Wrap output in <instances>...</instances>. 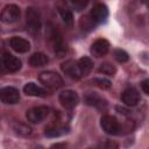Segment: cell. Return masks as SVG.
Instances as JSON below:
<instances>
[{"mask_svg": "<svg viewBox=\"0 0 149 149\" xmlns=\"http://www.w3.org/2000/svg\"><path fill=\"white\" fill-rule=\"evenodd\" d=\"M99 72L104 73V74H107V76H113L115 73V68L112 65V64H108V63H104L101 64V66L99 68Z\"/></svg>", "mask_w": 149, "mask_h": 149, "instance_id": "cell-20", "label": "cell"}, {"mask_svg": "<svg viewBox=\"0 0 149 149\" xmlns=\"http://www.w3.org/2000/svg\"><path fill=\"white\" fill-rule=\"evenodd\" d=\"M77 64H78V68H79V71L81 73V77L83 76H86L93 68V62L88 58V57H83L77 61Z\"/></svg>", "mask_w": 149, "mask_h": 149, "instance_id": "cell-18", "label": "cell"}, {"mask_svg": "<svg viewBox=\"0 0 149 149\" xmlns=\"http://www.w3.org/2000/svg\"><path fill=\"white\" fill-rule=\"evenodd\" d=\"M45 36H47V40H48L49 44L51 45L54 52L56 55H58V57H62L66 51V47H65V44L63 42L61 33L55 27H52L50 24L49 28L45 31Z\"/></svg>", "mask_w": 149, "mask_h": 149, "instance_id": "cell-1", "label": "cell"}, {"mask_svg": "<svg viewBox=\"0 0 149 149\" xmlns=\"http://www.w3.org/2000/svg\"><path fill=\"white\" fill-rule=\"evenodd\" d=\"M93 83L98 86V87H100V88H104V90H106V88H109L111 87V81L108 80V79H105V78H94L93 79Z\"/></svg>", "mask_w": 149, "mask_h": 149, "instance_id": "cell-22", "label": "cell"}, {"mask_svg": "<svg viewBox=\"0 0 149 149\" xmlns=\"http://www.w3.org/2000/svg\"><path fill=\"white\" fill-rule=\"evenodd\" d=\"M141 86H142L143 92H144L146 94H149V80H148V79L143 80V81H142V84H141Z\"/></svg>", "mask_w": 149, "mask_h": 149, "instance_id": "cell-26", "label": "cell"}, {"mask_svg": "<svg viewBox=\"0 0 149 149\" xmlns=\"http://www.w3.org/2000/svg\"><path fill=\"white\" fill-rule=\"evenodd\" d=\"M48 114H49V108L47 106H37V107H33V108L28 109L26 116L29 122L40 123L47 118Z\"/></svg>", "mask_w": 149, "mask_h": 149, "instance_id": "cell-6", "label": "cell"}, {"mask_svg": "<svg viewBox=\"0 0 149 149\" xmlns=\"http://www.w3.org/2000/svg\"><path fill=\"white\" fill-rule=\"evenodd\" d=\"M10 47L14 51L19 52V54H24L30 49V43L19 36H14L10 38Z\"/></svg>", "mask_w": 149, "mask_h": 149, "instance_id": "cell-14", "label": "cell"}, {"mask_svg": "<svg viewBox=\"0 0 149 149\" xmlns=\"http://www.w3.org/2000/svg\"><path fill=\"white\" fill-rule=\"evenodd\" d=\"M88 1H90V0H70L72 7H73L76 10H78V12H79V10H83V9L87 6Z\"/></svg>", "mask_w": 149, "mask_h": 149, "instance_id": "cell-23", "label": "cell"}, {"mask_svg": "<svg viewBox=\"0 0 149 149\" xmlns=\"http://www.w3.org/2000/svg\"><path fill=\"white\" fill-rule=\"evenodd\" d=\"M49 62V58L43 52H35L29 57V64L33 68H41L47 65Z\"/></svg>", "mask_w": 149, "mask_h": 149, "instance_id": "cell-16", "label": "cell"}, {"mask_svg": "<svg viewBox=\"0 0 149 149\" xmlns=\"http://www.w3.org/2000/svg\"><path fill=\"white\" fill-rule=\"evenodd\" d=\"M58 13H59V15H61V17H62V20L64 21L65 24L72 26V23H73V16H72V13L68 8H65V7H58Z\"/></svg>", "mask_w": 149, "mask_h": 149, "instance_id": "cell-19", "label": "cell"}, {"mask_svg": "<svg viewBox=\"0 0 149 149\" xmlns=\"http://www.w3.org/2000/svg\"><path fill=\"white\" fill-rule=\"evenodd\" d=\"M93 26H94V22L91 20V17L88 15L81 17V20H80V27H81V29H92Z\"/></svg>", "mask_w": 149, "mask_h": 149, "instance_id": "cell-24", "label": "cell"}, {"mask_svg": "<svg viewBox=\"0 0 149 149\" xmlns=\"http://www.w3.org/2000/svg\"><path fill=\"white\" fill-rule=\"evenodd\" d=\"M15 130H16V133H19L21 135H28V134H30V128L27 127V126H24V125H21V123L17 127H15Z\"/></svg>", "mask_w": 149, "mask_h": 149, "instance_id": "cell-25", "label": "cell"}, {"mask_svg": "<svg viewBox=\"0 0 149 149\" xmlns=\"http://www.w3.org/2000/svg\"><path fill=\"white\" fill-rule=\"evenodd\" d=\"M0 100L3 104H8V105L16 104L20 100L19 90L13 86H6L0 88Z\"/></svg>", "mask_w": 149, "mask_h": 149, "instance_id": "cell-7", "label": "cell"}, {"mask_svg": "<svg viewBox=\"0 0 149 149\" xmlns=\"http://www.w3.org/2000/svg\"><path fill=\"white\" fill-rule=\"evenodd\" d=\"M58 99H59L61 105L63 107H65V108H73L79 102L78 94L74 91H72V90H65V91H63L59 94Z\"/></svg>", "mask_w": 149, "mask_h": 149, "instance_id": "cell-8", "label": "cell"}, {"mask_svg": "<svg viewBox=\"0 0 149 149\" xmlns=\"http://www.w3.org/2000/svg\"><path fill=\"white\" fill-rule=\"evenodd\" d=\"M85 101H86L87 105H91V106H94V107H98V108L105 107L107 105L105 99H102L101 97H99L98 94H94V93L87 94L85 97Z\"/></svg>", "mask_w": 149, "mask_h": 149, "instance_id": "cell-17", "label": "cell"}, {"mask_svg": "<svg viewBox=\"0 0 149 149\" xmlns=\"http://www.w3.org/2000/svg\"><path fill=\"white\" fill-rule=\"evenodd\" d=\"M2 63H3L5 68L10 72H15V71H19L21 69V61L16 56H14L12 54H8V52L3 54Z\"/></svg>", "mask_w": 149, "mask_h": 149, "instance_id": "cell-11", "label": "cell"}, {"mask_svg": "<svg viewBox=\"0 0 149 149\" xmlns=\"http://www.w3.org/2000/svg\"><path fill=\"white\" fill-rule=\"evenodd\" d=\"M20 8L16 5H7L2 8L0 13V21H2L3 23H14L20 19Z\"/></svg>", "mask_w": 149, "mask_h": 149, "instance_id": "cell-4", "label": "cell"}, {"mask_svg": "<svg viewBox=\"0 0 149 149\" xmlns=\"http://www.w3.org/2000/svg\"><path fill=\"white\" fill-rule=\"evenodd\" d=\"M26 24H27V29L33 34H35L40 30L41 15L36 8H34V7L27 8V10H26Z\"/></svg>", "mask_w": 149, "mask_h": 149, "instance_id": "cell-3", "label": "cell"}, {"mask_svg": "<svg viewBox=\"0 0 149 149\" xmlns=\"http://www.w3.org/2000/svg\"><path fill=\"white\" fill-rule=\"evenodd\" d=\"M100 125L104 132L109 135H118L121 130L119 121L112 115H104L100 120Z\"/></svg>", "mask_w": 149, "mask_h": 149, "instance_id": "cell-5", "label": "cell"}, {"mask_svg": "<svg viewBox=\"0 0 149 149\" xmlns=\"http://www.w3.org/2000/svg\"><path fill=\"white\" fill-rule=\"evenodd\" d=\"M114 56H115V59L120 63H125L129 59V56L128 54L125 51V50H121V49H116L114 51Z\"/></svg>", "mask_w": 149, "mask_h": 149, "instance_id": "cell-21", "label": "cell"}, {"mask_svg": "<svg viewBox=\"0 0 149 149\" xmlns=\"http://www.w3.org/2000/svg\"><path fill=\"white\" fill-rule=\"evenodd\" d=\"M88 16H90L91 20L94 22V24H97V23H102V22L106 21L107 16H108V9H107V7H106L105 5H102V3H97V5L92 8V10L90 12Z\"/></svg>", "mask_w": 149, "mask_h": 149, "instance_id": "cell-9", "label": "cell"}, {"mask_svg": "<svg viewBox=\"0 0 149 149\" xmlns=\"http://www.w3.org/2000/svg\"><path fill=\"white\" fill-rule=\"evenodd\" d=\"M109 50V43L108 41L104 40V38H99L97 41L93 42V44L91 45V52L97 56V57H101L104 55H106Z\"/></svg>", "mask_w": 149, "mask_h": 149, "instance_id": "cell-13", "label": "cell"}, {"mask_svg": "<svg viewBox=\"0 0 149 149\" xmlns=\"http://www.w3.org/2000/svg\"><path fill=\"white\" fill-rule=\"evenodd\" d=\"M62 70L63 72L69 76L70 78H73V79H79L81 78V73L79 71V68H78V64L77 62L74 61H66L65 63L62 64Z\"/></svg>", "mask_w": 149, "mask_h": 149, "instance_id": "cell-12", "label": "cell"}, {"mask_svg": "<svg viewBox=\"0 0 149 149\" xmlns=\"http://www.w3.org/2000/svg\"><path fill=\"white\" fill-rule=\"evenodd\" d=\"M122 102L127 106H135L140 101V94L134 87H128L126 88L122 94H121Z\"/></svg>", "mask_w": 149, "mask_h": 149, "instance_id": "cell-10", "label": "cell"}, {"mask_svg": "<svg viewBox=\"0 0 149 149\" xmlns=\"http://www.w3.org/2000/svg\"><path fill=\"white\" fill-rule=\"evenodd\" d=\"M23 92L27 95L30 97H45L48 94V91L38 85H36L35 83H28L24 85L23 87Z\"/></svg>", "mask_w": 149, "mask_h": 149, "instance_id": "cell-15", "label": "cell"}, {"mask_svg": "<svg viewBox=\"0 0 149 149\" xmlns=\"http://www.w3.org/2000/svg\"><path fill=\"white\" fill-rule=\"evenodd\" d=\"M40 81L48 88L51 90H57L63 85V79L62 77L54 72V71H44L38 76Z\"/></svg>", "mask_w": 149, "mask_h": 149, "instance_id": "cell-2", "label": "cell"}, {"mask_svg": "<svg viewBox=\"0 0 149 149\" xmlns=\"http://www.w3.org/2000/svg\"><path fill=\"white\" fill-rule=\"evenodd\" d=\"M142 1H147V0H142Z\"/></svg>", "mask_w": 149, "mask_h": 149, "instance_id": "cell-27", "label": "cell"}]
</instances>
